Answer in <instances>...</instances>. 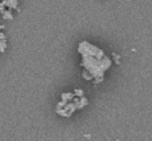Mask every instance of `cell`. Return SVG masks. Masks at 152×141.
Listing matches in <instances>:
<instances>
[{"label":"cell","instance_id":"7a4b0ae2","mask_svg":"<svg viewBox=\"0 0 152 141\" xmlns=\"http://www.w3.org/2000/svg\"><path fill=\"white\" fill-rule=\"evenodd\" d=\"M72 101L75 102V105H76V109H81V108H84V107H87L88 105V99H87L86 96H81V97H74V100Z\"/></svg>","mask_w":152,"mask_h":141},{"label":"cell","instance_id":"30bf717a","mask_svg":"<svg viewBox=\"0 0 152 141\" xmlns=\"http://www.w3.org/2000/svg\"><path fill=\"white\" fill-rule=\"evenodd\" d=\"M74 94L76 97H81V96H84V91L83 89H80V88H76L74 91Z\"/></svg>","mask_w":152,"mask_h":141},{"label":"cell","instance_id":"277c9868","mask_svg":"<svg viewBox=\"0 0 152 141\" xmlns=\"http://www.w3.org/2000/svg\"><path fill=\"white\" fill-rule=\"evenodd\" d=\"M64 109H66V112H67V117H71V116L74 115V112L76 110L75 102L74 101H68L66 104V107H64Z\"/></svg>","mask_w":152,"mask_h":141},{"label":"cell","instance_id":"3957f363","mask_svg":"<svg viewBox=\"0 0 152 141\" xmlns=\"http://www.w3.org/2000/svg\"><path fill=\"white\" fill-rule=\"evenodd\" d=\"M1 3L5 5V8L20 11V8L18 7V5H19V0H1Z\"/></svg>","mask_w":152,"mask_h":141},{"label":"cell","instance_id":"7c38bea8","mask_svg":"<svg viewBox=\"0 0 152 141\" xmlns=\"http://www.w3.org/2000/svg\"><path fill=\"white\" fill-rule=\"evenodd\" d=\"M67 102H68V101H66V100H61V101H59V102H58L56 108H64V107H66Z\"/></svg>","mask_w":152,"mask_h":141},{"label":"cell","instance_id":"4fadbf2b","mask_svg":"<svg viewBox=\"0 0 152 141\" xmlns=\"http://www.w3.org/2000/svg\"><path fill=\"white\" fill-rule=\"evenodd\" d=\"M4 9H5V5L3 4L1 1H0V13H1V12H3V11H4Z\"/></svg>","mask_w":152,"mask_h":141},{"label":"cell","instance_id":"8992f818","mask_svg":"<svg viewBox=\"0 0 152 141\" xmlns=\"http://www.w3.org/2000/svg\"><path fill=\"white\" fill-rule=\"evenodd\" d=\"M75 97L74 92H63L61 93V100H66V101H72Z\"/></svg>","mask_w":152,"mask_h":141},{"label":"cell","instance_id":"ba28073f","mask_svg":"<svg viewBox=\"0 0 152 141\" xmlns=\"http://www.w3.org/2000/svg\"><path fill=\"white\" fill-rule=\"evenodd\" d=\"M5 48H7V39H0V53H4Z\"/></svg>","mask_w":152,"mask_h":141},{"label":"cell","instance_id":"8fae6325","mask_svg":"<svg viewBox=\"0 0 152 141\" xmlns=\"http://www.w3.org/2000/svg\"><path fill=\"white\" fill-rule=\"evenodd\" d=\"M112 57H113V60H115V63L118 64V65H120V56H119L118 53H112Z\"/></svg>","mask_w":152,"mask_h":141},{"label":"cell","instance_id":"52a82bcc","mask_svg":"<svg viewBox=\"0 0 152 141\" xmlns=\"http://www.w3.org/2000/svg\"><path fill=\"white\" fill-rule=\"evenodd\" d=\"M81 76H83V78H84V80H88V81L94 80V77H92V75L88 72V70H86V69H83V72H81Z\"/></svg>","mask_w":152,"mask_h":141},{"label":"cell","instance_id":"5bb4252c","mask_svg":"<svg viewBox=\"0 0 152 141\" xmlns=\"http://www.w3.org/2000/svg\"><path fill=\"white\" fill-rule=\"evenodd\" d=\"M4 29V25H0V31H3Z\"/></svg>","mask_w":152,"mask_h":141},{"label":"cell","instance_id":"5b68a950","mask_svg":"<svg viewBox=\"0 0 152 141\" xmlns=\"http://www.w3.org/2000/svg\"><path fill=\"white\" fill-rule=\"evenodd\" d=\"M1 15H3V19H4V20H12L13 19L12 9H10V8H5V9L1 12Z\"/></svg>","mask_w":152,"mask_h":141},{"label":"cell","instance_id":"6da1fadb","mask_svg":"<svg viewBox=\"0 0 152 141\" xmlns=\"http://www.w3.org/2000/svg\"><path fill=\"white\" fill-rule=\"evenodd\" d=\"M77 52L81 55V67L88 70L92 77L104 78L105 72L112 65V59L108 57L102 48L89 41H81L77 45Z\"/></svg>","mask_w":152,"mask_h":141},{"label":"cell","instance_id":"9c48e42d","mask_svg":"<svg viewBox=\"0 0 152 141\" xmlns=\"http://www.w3.org/2000/svg\"><path fill=\"white\" fill-rule=\"evenodd\" d=\"M56 113L59 116H63V117H67V112L64 108H56Z\"/></svg>","mask_w":152,"mask_h":141}]
</instances>
